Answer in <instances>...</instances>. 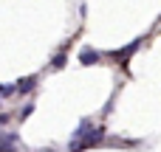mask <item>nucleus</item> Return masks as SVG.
Returning a JSON list of instances; mask_svg holds the SVG:
<instances>
[{
	"label": "nucleus",
	"instance_id": "5",
	"mask_svg": "<svg viewBox=\"0 0 161 152\" xmlns=\"http://www.w3.org/2000/svg\"><path fill=\"white\" fill-rule=\"evenodd\" d=\"M51 65H54V68H62V65H65V56H62V54H59V56H54V62H51Z\"/></svg>",
	"mask_w": 161,
	"mask_h": 152
},
{
	"label": "nucleus",
	"instance_id": "6",
	"mask_svg": "<svg viewBox=\"0 0 161 152\" xmlns=\"http://www.w3.org/2000/svg\"><path fill=\"white\" fill-rule=\"evenodd\" d=\"M31 110H34V104H25V107H23V113H20V118H28V116H31Z\"/></svg>",
	"mask_w": 161,
	"mask_h": 152
},
{
	"label": "nucleus",
	"instance_id": "3",
	"mask_svg": "<svg viewBox=\"0 0 161 152\" xmlns=\"http://www.w3.org/2000/svg\"><path fill=\"white\" fill-rule=\"evenodd\" d=\"M139 45H142V39H133V42H130L127 48H122V51H119V56H130V54H133V51H136Z\"/></svg>",
	"mask_w": 161,
	"mask_h": 152
},
{
	"label": "nucleus",
	"instance_id": "2",
	"mask_svg": "<svg viewBox=\"0 0 161 152\" xmlns=\"http://www.w3.org/2000/svg\"><path fill=\"white\" fill-rule=\"evenodd\" d=\"M34 82H37V79L28 76V79H23V82L17 85V90H20V93H28V90H34Z\"/></svg>",
	"mask_w": 161,
	"mask_h": 152
},
{
	"label": "nucleus",
	"instance_id": "1",
	"mask_svg": "<svg viewBox=\"0 0 161 152\" xmlns=\"http://www.w3.org/2000/svg\"><path fill=\"white\" fill-rule=\"evenodd\" d=\"M79 62H82V65H93V62H99V54H96L93 48H82V51H79Z\"/></svg>",
	"mask_w": 161,
	"mask_h": 152
},
{
	"label": "nucleus",
	"instance_id": "4",
	"mask_svg": "<svg viewBox=\"0 0 161 152\" xmlns=\"http://www.w3.org/2000/svg\"><path fill=\"white\" fill-rule=\"evenodd\" d=\"M14 90H17L14 85H0V96H11Z\"/></svg>",
	"mask_w": 161,
	"mask_h": 152
}]
</instances>
